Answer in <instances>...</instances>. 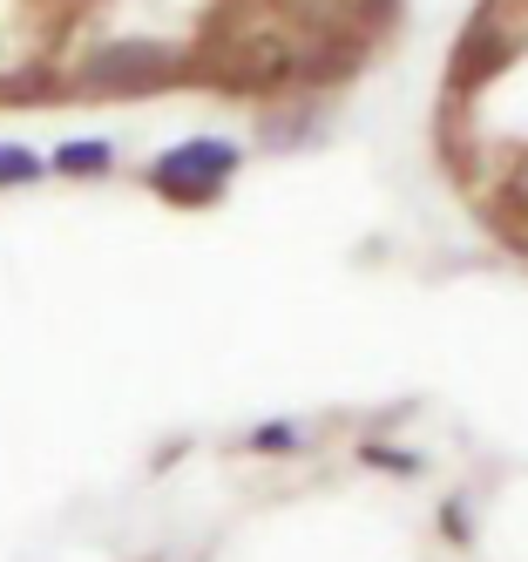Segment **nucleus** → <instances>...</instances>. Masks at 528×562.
I'll return each mask as SVG.
<instances>
[{
	"label": "nucleus",
	"instance_id": "nucleus-2",
	"mask_svg": "<svg viewBox=\"0 0 528 562\" xmlns=\"http://www.w3.org/2000/svg\"><path fill=\"white\" fill-rule=\"evenodd\" d=\"M434 164L474 231L528 265V0H474L434 95Z\"/></svg>",
	"mask_w": 528,
	"mask_h": 562
},
{
	"label": "nucleus",
	"instance_id": "nucleus-1",
	"mask_svg": "<svg viewBox=\"0 0 528 562\" xmlns=\"http://www.w3.org/2000/svg\"><path fill=\"white\" fill-rule=\"evenodd\" d=\"M386 34L393 0H0V115L305 102Z\"/></svg>",
	"mask_w": 528,
	"mask_h": 562
}]
</instances>
